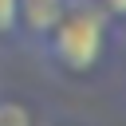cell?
<instances>
[{"instance_id": "obj_1", "label": "cell", "mask_w": 126, "mask_h": 126, "mask_svg": "<svg viewBox=\"0 0 126 126\" xmlns=\"http://www.w3.org/2000/svg\"><path fill=\"white\" fill-rule=\"evenodd\" d=\"M43 39L67 71H91L102 55V16L87 4H67Z\"/></svg>"}, {"instance_id": "obj_2", "label": "cell", "mask_w": 126, "mask_h": 126, "mask_svg": "<svg viewBox=\"0 0 126 126\" xmlns=\"http://www.w3.org/2000/svg\"><path fill=\"white\" fill-rule=\"evenodd\" d=\"M67 0H16V24H24V32L32 35H47L59 16H63Z\"/></svg>"}, {"instance_id": "obj_3", "label": "cell", "mask_w": 126, "mask_h": 126, "mask_svg": "<svg viewBox=\"0 0 126 126\" xmlns=\"http://www.w3.org/2000/svg\"><path fill=\"white\" fill-rule=\"evenodd\" d=\"M0 126H32L28 106L16 102V98H4V102H0Z\"/></svg>"}, {"instance_id": "obj_4", "label": "cell", "mask_w": 126, "mask_h": 126, "mask_svg": "<svg viewBox=\"0 0 126 126\" xmlns=\"http://www.w3.org/2000/svg\"><path fill=\"white\" fill-rule=\"evenodd\" d=\"M16 28V0H0V32Z\"/></svg>"}, {"instance_id": "obj_5", "label": "cell", "mask_w": 126, "mask_h": 126, "mask_svg": "<svg viewBox=\"0 0 126 126\" xmlns=\"http://www.w3.org/2000/svg\"><path fill=\"white\" fill-rule=\"evenodd\" d=\"M102 8L114 12V16H126V0H102Z\"/></svg>"}]
</instances>
